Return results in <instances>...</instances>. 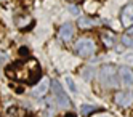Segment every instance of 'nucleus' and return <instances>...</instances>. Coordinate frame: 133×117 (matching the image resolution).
<instances>
[{"mask_svg": "<svg viewBox=\"0 0 133 117\" xmlns=\"http://www.w3.org/2000/svg\"><path fill=\"white\" fill-rule=\"evenodd\" d=\"M6 74L11 79L23 80L26 83H37L42 79V69L37 60H27V61H19L6 67Z\"/></svg>", "mask_w": 133, "mask_h": 117, "instance_id": "nucleus-1", "label": "nucleus"}, {"mask_svg": "<svg viewBox=\"0 0 133 117\" xmlns=\"http://www.w3.org/2000/svg\"><path fill=\"white\" fill-rule=\"evenodd\" d=\"M99 80L108 88L119 87V69L112 64H106L99 69Z\"/></svg>", "mask_w": 133, "mask_h": 117, "instance_id": "nucleus-2", "label": "nucleus"}, {"mask_svg": "<svg viewBox=\"0 0 133 117\" xmlns=\"http://www.w3.org/2000/svg\"><path fill=\"white\" fill-rule=\"evenodd\" d=\"M75 53H77L80 58H88L95 53L96 47H95V42L90 40V38H80V40L75 42Z\"/></svg>", "mask_w": 133, "mask_h": 117, "instance_id": "nucleus-3", "label": "nucleus"}, {"mask_svg": "<svg viewBox=\"0 0 133 117\" xmlns=\"http://www.w3.org/2000/svg\"><path fill=\"white\" fill-rule=\"evenodd\" d=\"M51 88H53V98H55L56 104H58V108H61V109L69 108V106H71L69 98H68V95L64 93L63 87L59 85L58 80H55V82H53V87H51Z\"/></svg>", "mask_w": 133, "mask_h": 117, "instance_id": "nucleus-4", "label": "nucleus"}, {"mask_svg": "<svg viewBox=\"0 0 133 117\" xmlns=\"http://www.w3.org/2000/svg\"><path fill=\"white\" fill-rule=\"evenodd\" d=\"M114 101H116L119 106L122 108H128V106L133 103V92L127 90V92H119L114 96Z\"/></svg>", "mask_w": 133, "mask_h": 117, "instance_id": "nucleus-5", "label": "nucleus"}, {"mask_svg": "<svg viewBox=\"0 0 133 117\" xmlns=\"http://www.w3.org/2000/svg\"><path fill=\"white\" fill-rule=\"evenodd\" d=\"M119 74H120L122 83L125 87H131V83H133V72H131L130 67H127V66L119 67Z\"/></svg>", "mask_w": 133, "mask_h": 117, "instance_id": "nucleus-6", "label": "nucleus"}, {"mask_svg": "<svg viewBox=\"0 0 133 117\" xmlns=\"http://www.w3.org/2000/svg\"><path fill=\"white\" fill-rule=\"evenodd\" d=\"M120 19H122V24L125 27H131L133 26V5H127L125 8H123Z\"/></svg>", "mask_w": 133, "mask_h": 117, "instance_id": "nucleus-7", "label": "nucleus"}, {"mask_svg": "<svg viewBox=\"0 0 133 117\" xmlns=\"http://www.w3.org/2000/svg\"><path fill=\"white\" fill-rule=\"evenodd\" d=\"M59 37H61V40H64V42L72 40V37H74V26L71 23L63 24L61 29H59Z\"/></svg>", "mask_w": 133, "mask_h": 117, "instance_id": "nucleus-8", "label": "nucleus"}, {"mask_svg": "<svg viewBox=\"0 0 133 117\" xmlns=\"http://www.w3.org/2000/svg\"><path fill=\"white\" fill-rule=\"evenodd\" d=\"M48 85H50L48 77H43L42 82L37 85L35 88H32V95H34V96H42L43 93H46V90H48Z\"/></svg>", "mask_w": 133, "mask_h": 117, "instance_id": "nucleus-9", "label": "nucleus"}, {"mask_svg": "<svg viewBox=\"0 0 133 117\" xmlns=\"http://www.w3.org/2000/svg\"><path fill=\"white\" fill-rule=\"evenodd\" d=\"M101 40H103L104 45H106V48H112L114 43H116V34L112 31H104L101 34Z\"/></svg>", "mask_w": 133, "mask_h": 117, "instance_id": "nucleus-10", "label": "nucleus"}, {"mask_svg": "<svg viewBox=\"0 0 133 117\" xmlns=\"http://www.w3.org/2000/svg\"><path fill=\"white\" fill-rule=\"evenodd\" d=\"M77 24H79V27H80V29H91L93 26H96V24H99V23H98V21H95V19H91V18L80 16Z\"/></svg>", "mask_w": 133, "mask_h": 117, "instance_id": "nucleus-11", "label": "nucleus"}, {"mask_svg": "<svg viewBox=\"0 0 133 117\" xmlns=\"http://www.w3.org/2000/svg\"><path fill=\"white\" fill-rule=\"evenodd\" d=\"M95 111H98V108H96V106H87V104L80 106V112H82L83 115H88L90 112H95Z\"/></svg>", "mask_w": 133, "mask_h": 117, "instance_id": "nucleus-12", "label": "nucleus"}, {"mask_svg": "<svg viewBox=\"0 0 133 117\" xmlns=\"http://www.w3.org/2000/svg\"><path fill=\"white\" fill-rule=\"evenodd\" d=\"M18 27L19 29H24L26 26H29L31 24V18H18Z\"/></svg>", "mask_w": 133, "mask_h": 117, "instance_id": "nucleus-13", "label": "nucleus"}, {"mask_svg": "<svg viewBox=\"0 0 133 117\" xmlns=\"http://www.w3.org/2000/svg\"><path fill=\"white\" fill-rule=\"evenodd\" d=\"M122 43L125 45V47H128V48H131L133 47V37H130V35L125 34V35L122 37Z\"/></svg>", "mask_w": 133, "mask_h": 117, "instance_id": "nucleus-14", "label": "nucleus"}, {"mask_svg": "<svg viewBox=\"0 0 133 117\" xmlns=\"http://www.w3.org/2000/svg\"><path fill=\"white\" fill-rule=\"evenodd\" d=\"M66 83H68L69 90H71L72 93H75V92H77V87H75V83H74V80L71 79V77H66Z\"/></svg>", "mask_w": 133, "mask_h": 117, "instance_id": "nucleus-15", "label": "nucleus"}, {"mask_svg": "<svg viewBox=\"0 0 133 117\" xmlns=\"http://www.w3.org/2000/svg\"><path fill=\"white\" fill-rule=\"evenodd\" d=\"M18 53H19V56H27V55H29V48H27V47H21Z\"/></svg>", "mask_w": 133, "mask_h": 117, "instance_id": "nucleus-16", "label": "nucleus"}, {"mask_svg": "<svg viewBox=\"0 0 133 117\" xmlns=\"http://www.w3.org/2000/svg\"><path fill=\"white\" fill-rule=\"evenodd\" d=\"M69 11H71V15H79V8L77 6H69Z\"/></svg>", "mask_w": 133, "mask_h": 117, "instance_id": "nucleus-17", "label": "nucleus"}, {"mask_svg": "<svg viewBox=\"0 0 133 117\" xmlns=\"http://www.w3.org/2000/svg\"><path fill=\"white\" fill-rule=\"evenodd\" d=\"M127 35L133 37V26H131V27H128V32H127Z\"/></svg>", "mask_w": 133, "mask_h": 117, "instance_id": "nucleus-18", "label": "nucleus"}, {"mask_svg": "<svg viewBox=\"0 0 133 117\" xmlns=\"http://www.w3.org/2000/svg\"><path fill=\"white\" fill-rule=\"evenodd\" d=\"M64 117H77V115H75L74 112H68V114H66V115H64Z\"/></svg>", "mask_w": 133, "mask_h": 117, "instance_id": "nucleus-19", "label": "nucleus"}, {"mask_svg": "<svg viewBox=\"0 0 133 117\" xmlns=\"http://www.w3.org/2000/svg\"><path fill=\"white\" fill-rule=\"evenodd\" d=\"M99 117H106V115H99Z\"/></svg>", "mask_w": 133, "mask_h": 117, "instance_id": "nucleus-20", "label": "nucleus"}]
</instances>
